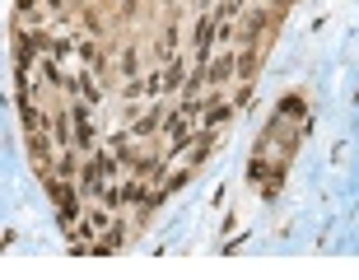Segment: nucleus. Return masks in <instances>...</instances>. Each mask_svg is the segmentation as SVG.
<instances>
[{
    "instance_id": "nucleus-1",
    "label": "nucleus",
    "mask_w": 359,
    "mask_h": 280,
    "mask_svg": "<svg viewBox=\"0 0 359 280\" xmlns=\"http://www.w3.org/2000/svg\"><path fill=\"white\" fill-rule=\"evenodd\" d=\"M66 126H70V140H75V145H93V135H98L89 107H70V112H66Z\"/></svg>"
},
{
    "instance_id": "nucleus-2",
    "label": "nucleus",
    "mask_w": 359,
    "mask_h": 280,
    "mask_svg": "<svg viewBox=\"0 0 359 280\" xmlns=\"http://www.w3.org/2000/svg\"><path fill=\"white\" fill-rule=\"evenodd\" d=\"M210 38H215V19L205 14V19L196 24V33H191V47H196V56H201V61H205V52H210Z\"/></svg>"
},
{
    "instance_id": "nucleus-3",
    "label": "nucleus",
    "mask_w": 359,
    "mask_h": 280,
    "mask_svg": "<svg viewBox=\"0 0 359 280\" xmlns=\"http://www.w3.org/2000/svg\"><path fill=\"white\" fill-rule=\"evenodd\" d=\"M47 10H61V0H47Z\"/></svg>"
}]
</instances>
